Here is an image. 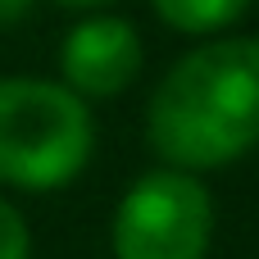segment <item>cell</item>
Wrapping results in <instances>:
<instances>
[{
    "instance_id": "6da1fadb",
    "label": "cell",
    "mask_w": 259,
    "mask_h": 259,
    "mask_svg": "<svg viewBox=\"0 0 259 259\" xmlns=\"http://www.w3.org/2000/svg\"><path fill=\"white\" fill-rule=\"evenodd\" d=\"M150 146L178 168H219L259 146V36L182 55L150 96Z\"/></svg>"
},
{
    "instance_id": "7a4b0ae2",
    "label": "cell",
    "mask_w": 259,
    "mask_h": 259,
    "mask_svg": "<svg viewBox=\"0 0 259 259\" xmlns=\"http://www.w3.org/2000/svg\"><path fill=\"white\" fill-rule=\"evenodd\" d=\"M91 159V114L82 96L41 77H0V182L55 191Z\"/></svg>"
},
{
    "instance_id": "3957f363",
    "label": "cell",
    "mask_w": 259,
    "mask_h": 259,
    "mask_svg": "<svg viewBox=\"0 0 259 259\" xmlns=\"http://www.w3.org/2000/svg\"><path fill=\"white\" fill-rule=\"evenodd\" d=\"M214 232L209 191L191 173H146L114 214L118 259H205Z\"/></svg>"
},
{
    "instance_id": "277c9868",
    "label": "cell",
    "mask_w": 259,
    "mask_h": 259,
    "mask_svg": "<svg viewBox=\"0 0 259 259\" xmlns=\"http://www.w3.org/2000/svg\"><path fill=\"white\" fill-rule=\"evenodd\" d=\"M59 68L77 96H118L141 68V36L123 18H87L64 36Z\"/></svg>"
},
{
    "instance_id": "5b68a950",
    "label": "cell",
    "mask_w": 259,
    "mask_h": 259,
    "mask_svg": "<svg viewBox=\"0 0 259 259\" xmlns=\"http://www.w3.org/2000/svg\"><path fill=\"white\" fill-rule=\"evenodd\" d=\"M246 5L250 0H155L164 23H173L178 32H214V27L232 23Z\"/></svg>"
},
{
    "instance_id": "8992f818",
    "label": "cell",
    "mask_w": 259,
    "mask_h": 259,
    "mask_svg": "<svg viewBox=\"0 0 259 259\" xmlns=\"http://www.w3.org/2000/svg\"><path fill=\"white\" fill-rule=\"evenodd\" d=\"M27 255H32L27 223L9 200H0V259H27Z\"/></svg>"
},
{
    "instance_id": "52a82bcc",
    "label": "cell",
    "mask_w": 259,
    "mask_h": 259,
    "mask_svg": "<svg viewBox=\"0 0 259 259\" xmlns=\"http://www.w3.org/2000/svg\"><path fill=\"white\" fill-rule=\"evenodd\" d=\"M27 9H32V0H0V27H14Z\"/></svg>"
},
{
    "instance_id": "ba28073f",
    "label": "cell",
    "mask_w": 259,
    "mask_h": 259,
    "mask_svg": "<svg viewBox=\"0 0 259 259\" xmlns=\"http://www.w3.org/2000/svg\"><path fill=\"white\" fill-rule=\"evenodd\" d=\"M59 5H77V9H87V5H105V0H59Z\"/></svg>"
}]
</instances>
